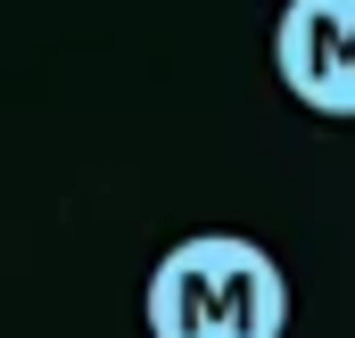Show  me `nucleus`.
I'll return each instance as SVG.
<instances>
[{"instance_id":"obj_1","label":"nucleus","mask_w":355,"mask_h":338,"mask_svg":"<svg viewBox=\"0 0 355 338\" xmlns=\"http://www.w3.org/2000/svg\"><path fill=\"white\" fill-rule=\"evenodd\" d=\"M149 338H281L289 330V272L272 248L240 231H190L149 272Z\"/></svg>"},{"instance_id":"obj_2","label":"nucleus","mask_w":355,"mask_h":338,"mask_svg":"<svg viewBox=\"0 0 355 338\" xmlns=\"http://www.w3.org/2000/svg\"><path fill=\"white\" fill-rule=\"evenodd\" d=\"M272 66L297 107L355 124V0H289L272 25Z\"/></svg>"}]
</instances>
